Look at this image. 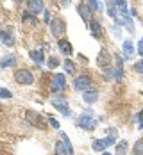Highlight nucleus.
<instances>
[{
  "mask_svg": "<svg viewBox=\"0 0 143 155\" xmlns=\"http://www.w3.org/2000/svg\"><path fill=\"white\" fill-rule=\"evenodd\" d=\"M138 127H140V128H143V121H138Z\"/></svg>",
  "mask_w": 143,
  "mask_h": 155,
  "instance_id": "obj_35",
  "label": "nucleus"
},
{
  "mask_svg": "<svg viewBox=\"0 0 143 155\" xmlns=\"http://www.w3.org/2000/svg\"><path fill=\"white\" fill-rule=\"evenodd\" d=\"M86 5H88L91 11H100V2H97V0H90V2H86Z\"/></svg>",
  "mask_w": 143,
  "mask_h": 155,
  "instance_id": "obj_25",
  "label": "nucleus"
},
{
  "mask_svg": "<svg viewBox=\"0 0 143 155\" xmlns=\"http://www.w3.org/2000/svg\"><path fill=\"white\" fill-rule=\"evenodd\" d=\"M132 47H134V45H132L129 39L125 41V43H124V57H127V59H129V57L134 54V48H132Z\"/></svg>",
  "mask_w": 143,
  "mask_h": 155,
  "instance_id": "obj_20",
  "label": "nucleus"
},
{
  "mask_svg": "<svg viewBox=\"0 0 143 155\" xmlns=\"http://www.w3.org/2000/svg\"><path fill=\"white\" fill-rule=\"evenodd\" d=\"M0 110H2V105H0Z\"/></svg>",
  "mask_w": 143,
  "mask_h": 155,
  "instance_id": "obj_37",
  "label": "nucleus"
},
{
  "mask_svg": "<svg viewBox=\"0 0 143 155\" xmlns=\"http://www.w3.org/2000/svg\"><path fill=\"white\" fill-rule=\"evenodd\" d=\"M16 62V57L13 54H9V55H5L2 61H0V68H9V66H13Z\"/></svg>",
  "mask_w": 143,
  "mask_h": 155,
  "instance_id": "obj_18",
  "label": "nucleus"
},
{
  "mask_svg": "<svg viewBox=\"0 0 143 155\" xmlns=\"http://www.w3.org/2000/svg\"><path fill=\"white\" fill-rule=\"evenodd\" d=\"M15 80L18 84H22V86H29V84L34 82V75L29 70H18L15 73Z\"/></svg>",
  "mask_w": 143,
  "mask_h": 155,
  "instance_id": "obj_3",
  "label": "nucleus"
},
{
  "mask_svg": "<svg viewBox=\"0 0 143 155\" xmlns=\"http://www.w3.org/2000/svg\"><path fill=\"white\" fill-rule=\"evenodd\" d=\"M25 118H27V121H29L31 125H34L36 128L45 130L47 123H45V120H43L41 114H38V112H34V110H27V112H25Z\"/></svg>",
  "mask_w": 143,
  "mask_h": 155,
  "instance_id": "obj_2",
  "label": "nucleus"
},
{
  "mask_svg": "<svg viewBox=\"0 0 143 155\" xmlns=\"http://www.w3.org/2000/svg\"><path fill=\"white\" fill-rule=\"evenodd\" d=\"M0 39L7 47H13L15 45V36H11V32H7V31H0Z\"/></svg>",
  "mask_w": 143,
  "mask_h": 155,
  "instance_id": "obj_17",
  "label": "nucleus"
},
{
  "mask_svg": "<svg viewBox=\"0 0 143 155\" xmlns=\"http://www.w3.org/2000/svg\"><path fill=\"white\" fill-rule=\"evenodd\" d=\"M29 55H31L32 61L38 62V64L45 62V54H43V48H39V50H31V52H29Z\"/></svg>",
  "mask_w": 143,
  "mask_h": 155,
  "instance_id": "obj_13",
  "label": "nucleus"
},
{
  "mask_svg": "<svg viewBox=\"0 0 143 155\" xmlns=\"http://www.w3.org/2000/svg\"><path fill=\"white\" fill-rule=\"evenodd\" d=\"M64 87H66V78H64L63 73H56L54 77H52V86H50V89L54 91V93H57V91H63Z\"/></svg>",
  "mask_w": 143,
  "mask_h": 155,
  "instance_id": "obj_5",
  "label": "nucleus"
},
{
  "mask_svg": "<svg viewBox=\"0 0 143 155\" xmlns=\"http://www.w3.org/2000/svg\"><path fill=\"white\" fill-rule=\"evenodd\" d=\"M138 54H140V55L143 57V39L140 41V43H138Z\"/></svg>",
  "mask_w": 143,
  "mask_h": 155,
  "instance_id": "obj_32",
  "label": "nucleus"
},
{
  "mask_svg": "<svg viewBox=\"0 0 143 155\" xmlns=\"http://www.w3.org/2000/svg\"><path fill=\"white\" fill-rule=\"evenodd\" d=\"M0 98L9 100V98H13V93H11L9 89H5V87H0Z\"/></svg>",
  "mask_w": 143,
  "mask_h": 155,
  "instance_id": "obj_26",
  "label": "nucleus"
},
{
  "mask_svg": "<svg viewBox=\"0 0 143 155\" xmlns=\"http://www.w3.org/2000/svg\"><path fill=\"white\" fill-rule=\"evenodd\" d=\"M132 155H143V139L136 141V144L132 148Z\"/></svg>",
  "mask_w": 143,
  "mask_h": 155,
  "instance_id": "obj_23",
  "label": "nucleus"
},
{
  "mask_svg": "<svg viewBox=\"0 0 143 155\" xmlns=\"http://www.w3.org/2000/svg\"><path fill=\"white\" fill-rule=\"evenodd\" d=\"M90 29H91V32H93L95 36H98V34L102 32V27H100V21H98V20H95V18H91V21H90Z\"/></svg>",
  "mask_w": 143,
  "mask_h": 155,
  "instance_id": "obj_19",
  "label": "nucleus"
},
{
  "mask_svg": "<svg viewBox=\"0 0 143 155\" xmlns=\"http://www.w3.org/2000/svg\"><path fill=\"white\" fill-rule=\"evenodd\" d=\"M114 62H116L114 77H116V80H122V77H124V61H122V57H120V55H116V57H114Z\"/></svg>",
  "mask_w": 143,
  "mask_h": 155,
  "instance_id": "obj_11",
  "label": "nucleus"
},
{
  "mask_svg": "<svg viewBox=\"0 0 143 155\" xmlns=\"http://www.w3.org/2000/svg\"><path fill=\"white\" fill-rule=\"evenodd\" d=\"M52 104H54V107L57 109V110H61L63 114L70 116V110H68V105H66V100H63V98H54Z\"/></svg>",
  "mask_w": 143,
  "mask_h": 155,
  "instance_id": "obj_9",
  "label": "nucleus"
},
{
  "mask_svg": "<svg viewBox=\"0 0 143 155\" xmlns=\"http://www.w3.org/2000/svg\"><path fill=\"white\" fill-rule=\"evenodd\" d=\"M107 132H109V136H107L106 139H97V141H93V150H95V152L106 150L107 146H113V144H114V141H116V136H118V132H116L114 128H109Z\"/></svg>",
  "mask_w": 143,
  "mask_h": 155,
  "instance_id": "obj_1",
  "label": "nucleus"
},
{
  "mask_svg": "<svg viewBox=\"0 0 143 155\" xmlns=\"http://www.w3.org/2000/svg\"><path fill=\"white\" fill-rule=\"evenodd\" d=\"M127 153V141H120L116 144V155H125Z\"/></svg>",
  "mask_w": 143,
  "mask_h": 155,
  "instance_id": "obj_21",
  "label": "nucleus"
},
{
  "mask_svg": "<svg viewBox=\"0 0 143 155\" xmlns=\"http://www.w3.org/2000/svg\"><path fill=\"white\" fill-rule=\"evenodd\" d=\"M102 155H111V153H107V152H106V153H102Z\"/></svg>",
  "mask_w": 143,
  "mask_h": 155,
  "instance_id": "obj_36",
  "label": "nucleus"
},
{
  "mask_svg": "<svg viewBox=\"0 0 143 155\" xmlns=\"http://www.w3.org/2000/svg\"><path fill=\"white\" fill-rule=\"evenodd\" d=\"M73 87L77 89V91H90V87H91V78L88 77V75H80V77L75 78V82H73Z\"/></svg>",
  "mask_w": 143,
  "mask_h": 155,
  "instance_id": "obj_4",
  "label": "nucleus"
},
{
  "mask_svg": "<svg viewBox=\"0 0 143 155\" xmlns=\"http://www.w3.org/2000/svg\"><path fill=\"white\" fill-rule=\"evenodd\" d=\"M82 98H84L86 104H95L97 98H98V93L93 91V89H90V91H84V93H82Z\"/></svg>",
  "mask_w": 143,
  "mask_h": 155,
  "instance_id": "obj_16",
  "label": "nucleus"
},
{
  "mask_svg": "<svg viewBox=\"0 0 143 155\" xmlns=\"http://www.w3.org/2000/svg\"><path fill=\"white\" fill-rule=\"evenodd\" d=\"M64 70H66V73H73L75 71V64L72 61H64Z\"/></svg>",
  "mask_w": 143,
  "mask_h": 155,
  "instance_id": "obj_27",
  "label": "nucleus"
},
{
  "mask_svg": "<svg viewBox=\"0 0 143 155\" xmlns=\"http://www.w3.org/2000/svg\"><path fill=\"white\" fill-rule=\"evenodd\" d=\"M43 13H45V18H43V20H45L47 23H50V18H48V11H43Z\"/></svg>",
  "mask_w": 143,
  "mask_h": 155,
  "instance_id": "obj_33",
  "label": "nucleus"
},
{
  "mask_svg": "<svg viewBox=\"0 0 143 155\" xmlns=\"http://www.w3.org/2000/svg\"><path fill=\"white\" fill-rule=\"evenodd\" d=\"M27 5H29V11H31L32 15L45 11V9H43V2H41V0H29V2H27Z\"/></svg>",
  "mask_w": 143,
  "mask_h": 155,
  "instance_id": "obj_10",
  "label": "nucleus"
},
{
  "mask_svg": "<svg viewBox=\"0 0 143 155\" xmlns=\"http://www.w3.org/2000/svg\"><path fill=\"white\" fill-rule=\"evenodd\" d=\"M61 139H63V143L66 144V150H68V155H73V148H72V143H70V139H68V136H66L64 132H61Z\"/></svg>",
  "mask_w": 143,
  "mask_h": 155,
  "instance_id": "obj_22",
  "label": "nucleus"
},
{
  "mask_svg": "<svg viewBox=\"0 0 143 155\" xmlns=\"http://www.w3.org/2000/svg\"><path fill=\"white\" fill-rule=\"evenodd\" d=\"M57 47H59V50L63 52L64 55H72V43L68 39H59L57 41Z\"/></svg>",
  "mask_w": 143,
  "mask_h": 155,
  "instance_id": "obj_14",
  "label": "nucleus"
},
{
  "mask_svg": "<svg viewBox=\"0 0 143 155\" xmlns=\"http://www.w3.org/2000/svg\"><path fill=\"white\" fill-rule=\"evenodd\" d=\"M56 153L57 155H68V150H66V144H64V143H56Z\"/></svg>",
  "mask_w": 143,
  "mask_h": 155,
  "instance_id": "obj_24",
  "label": "nucleus"
},
{
  "mask_svg": "<svg viewBox=\"0 0 143 155\" xmlns=\"http://www.w3.org/2000/svg\"><path fill=\"white\" fill-rule=\"evenodd\" d=\"M50 31H52V34H54L56 38H57V36H63L64 32H66V25H64L63 20L56 18V20L50 21Z\"/></svg>",
  "mask_w": 143,
  "mask_h": 155,
  "instance_id": "obj_6",
  "label": "nucleus"
},
{
  "mask_svg": "<svg viewBox=\"0 0 143 155\" xmlns=\"http://www.w3.org/2000/svg\"><path fill=\"white\" fill-rule=\"evenodd\" d=\"M134 71H138V73H143V59L141 61H138L134 64Z\"/></svg>",
  "mask_w": 143,
  "mask_h": 155,
  "instance_id": "obj_29",
  "label": "nucleus"
},
{
  "mask_svg": "<svg viewBox=\"0 0 143 155\" xmlns=\"http://www.w3.org/2000/svg\"><path fill=\"white\" fill-rule=\"evenodd\" d=\"M57 64H59V59H57V57H50V59H48V68H50V70L57 68Z\"/></svg>",
  "mask_w": 143,
  "mask_h": 155,
  "instance_id": "obj_28",
  "label": "nucleus"
},
{
  "mask_svg": "<svg viewBox=\"0 0 143 155\" xmlns=\"http://www.w3.org/2000/svg\"><path fill=\"white\" fill-rule=\"evenodd\" d=\"M111 55H109V52L106 50V48H102L100 52H98V57H97V62H98V66L100 68H104V70H107L109 66H111Z\"/></svg>",
  "mask_w": 143,
  "mask_h": 155,
  "instance_id": "obj_7",
  "label": "nucleus"
},
{
  "mask_svg": "<svg viewBox=\"0 0 143 155\" xmlns=\"http://www.w3.org/2000/svg\"><path fill=\"white\" fill-rule=\"evenodd\" d=\"M23 20H25V21H36V20H34V15L29 13V11H27V13H23Z\"/></svg>",
  "mask_w": 143,
  "mask_h": 155,
  "instance_id": "obj_30",
  "label": "nucleus"
},
{
  "mask_svg": "<svg viewBox=\"0 0 143 155\" xmlns=\"http://www.w3.org/2000/svg\"><path fill=\"white\" fill-rule=\"evenodd\" d=\"M138 120H140V121H143V109L140 110V114H138Z\"/></svg>",
  "mask_w": 143,
  "mask_h": 155,
  "instance_id": "obj_34",
  "label": "nucleus"
},
{
  "mask_svg": "<svg viewBox=\"0 0 143 155\" xmlns=\"http://www.w3.org/2000/svg\"><path fill=\"white\" fill-rule=\"evenodd\" d=\"M77 11H79V15L82 16L84 21H91V9L86 4H80L79 7H77Z\"/></svg>",
  "mask_w": 143,
  "mask_h": 155,
  "instance_id": "obj_12",
  "label": "nucleus"
},
{
  "mask_svg": "<svg viewBox=\"0 0 143 155\" xmlns=\"http://www.w3.org/2000/svg\"><path fill=\"white\" fill-rule=\"evenodd\" d=\"M47 118H48V123H50L54 128H56V130H57V128H59V121H56V120H54V118H50V116H47Z\"/></svg>",
  "mask_w": 143,
  "mask_h": 155,
  "instance_id": "obj_31",
  "label": "nucleus"
},
{
  "mask_svg": "<svg viewBox=\"0 0 143 155\" xmlns=\"http://www.w3.org/2000/svg\"><path fill=\"white\" fill-rule=\"evenodd\" d=\"M106 5H107V13H109V16H111L116 23H120V20H118V9H116V4H114V2H106Z\"/></svg>",
  "mask_w": 143,
  "mask_h": 155,
  "instance_id": "obj_15",
  "label": "nucleus"
},
{
  "mask_svg": "<svg viewBox=\"0 0 143 155\" xmlns=\"http://www.w3.org/2000/svg\"><path fill=\"white\" fill-rule=\"evenodd\" d=\"M79 125L82 127V128H86V130H93V128L97 127V120H95V118H91V114H90V112H88V114L84 112V114L80 116Z\"/></svg>",
  "mask_w": 143,
  "mask_h": 155,
  "instance_id": "obj_8",
  "label": "nucleus"
}]
</instances>
